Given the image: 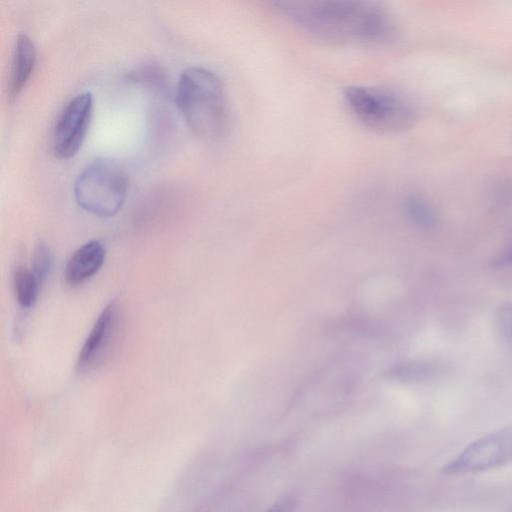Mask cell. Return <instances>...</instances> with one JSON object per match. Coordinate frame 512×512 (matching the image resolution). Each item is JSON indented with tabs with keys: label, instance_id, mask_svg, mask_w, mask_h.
I'll use <instances>...</instances> for the list:
<instances>
[{
	"label": "cell",
	"instance_id": "obj_1",
	"mask_svg": "<svg viewBox=\"0 0 512 512\" xmlns=\"http://www.w3.org/2000/svg\"><path fill=\"white\" fill-rule=\"evenodd\" d=\"M273 6L301 32L329 45L382 44L395 33L391 16L375 2L282 0Z\"/></svg>",
	"mask_w": 512,
	"mask_h": 512
},
{
	"label": "cell",
	"instance_id": "obj_2",
	"mask_svg": "<svg viewBox=\"0 0 512 512\" xmlns=\"http://www.w3.org/2000/svg\"><path fill=\"white\" fill-rule=\"evenodd\" d=\"M177 106L189 129L198 138L214 142L229 128V111L224 85L213 71L199 66L185 69L180 75Z\"/></svg>",
	"mask_w": 512,
	"mask_h": 512
},
{
	"label": "cell",
	"instance_id": "obj_3",
	"mask_svg": "<svg viewBox=\"0 0 512 512\" xmlns=\"http://www.w3.org/2000/svg\"><path fill=\"white\" fill-rule=\"evenodd\" d=\"M343 100L358 121L377 133L404 132L410 129L417 119L412 103L389 89L350 85L343 90Z\"/></svg>",
	"mask_w": 512,
	"mask_h": 512
},
{
	"label": "cell",
	"instance_id": "obj_4",
	"mask_svg": "<svg viewBox=\"0 0 512 512\" xmlns=\"http://www.w3.org/2000/svg\"><path fill=\"white\" fill-rule=\"evenodd\" d=\"M128 189V177L120 163L98 158L77 176L74 195L87 212L100 216L115 215L123 206Z\"/></svg>",
	"mask_w": 512,
	"mask_h": 512
},
{
	"label": "cell",
	"instance_id": "obj_5",
	"mask_svg": "<svg viewBox=\"0 0 512 512\" xmlns=\"http://www.w3.org/2000/svg\"><path fill=\"white\" fill-rule=\"evenodd\" d=\"M512 462V424L490 432L465 446L442 468L449 476L475 474Z\"/></svg>",
	"mask_w": 512,
	"mask_h": 512
},
{
	"label": "cell",
	"instance_id": "obj_6",
	"mask_svg": "<svg viewBox=\"0 0 512 512\" xmlns=\"http://www.w3.org/2000/svg\"><path fill=\"white\" fill-rule=\"evenodd\" d=\"M93 109L90 92L79 93L66 104L52 132L51 146L55 157L68 159L78 152L88 132Z\"/></svg>",
	"mask_w": 512,
	"mask_h": 512
},
{
	"label": "cell",
	"instance_id": "obj_7",
	"mask_svg": "<svg viewBox=\"0 0 512 512\" xmlns=\"http://www.w3.org/2000/svg\"><path fill=\"white\" fill-rule=\"evenodd\" d=\"M121 330L120 309L110 302L100 313L78 356L77 369L87 372L103 365L113 353Z\"/></svg>",
	"mask_w": 512,
	"mask_h": 512
},
{
	"label": "cell",
	"instance_id": "obj_8",
	"mask_svg": "<svg viewBox=\"0 0 512 512\" xmlns=\"http://www.w3.org/2000/svg\"><path fill=\"white\" fill-rule=\"evenodd\" d=\"M35 63L36 49L33 41L28 35L19 34L13 48L8 78L7 97L10 102L22 92L34 70Z\"/></svg>",
	"mask_w": 512,
	"mask_h": 512
},
{
	"label": "cell",
	"instance_id": "obj_9",
	"mask_svg": "<svg viewBox=\"0 0 512 512\" xmlns=\"http://www.w3.org/2000/svg\"><path fill=\"white\" fill-rule=\"evenodd\" d=\"M105 248L97 240L89 241L78 248L69 258L65 267V280L71 286L82 284L102 267Z\"/></svg>",
	"mask_w": 512,
	"mask_h": 512
},
{
	"label": "cell",
	"instance_id": "obj_10",
	"mask_svg": "<svg viewBox=\"0 0 512 512\" xmlns=\"http://www.w3.org/2000/svg\"><path fill=\"white\" fill-rule=\"evenodd\" d=\"M41 282L31 269L18 267L13 276V287L16 300L22 308L34 305Z\"/></svg>",
	"mask_w": 512,
	"mask_h": 512
},
{
	"label": "cell",
	"instance_id": "obj_11",
	"mask_svg": "<svg viewBox=\"0 0 512 512\" xmlns=\"http://www.w3.org/2000/svg\"><path fill=\"white\" fill-rule=\"evenodd\" d=\"M439 372V367L428 362H407L395 365L385 373L386 378L397 381H420Z\"/></svg>",
	"mask_w": 512,
	"mask_h": 512
},
{
	"label": "cell",
	"instance_id": "obj_12",
	"mask_svg": "<svg viewBox=\"0 0 512 512\" xmlns=\"http://www.w3.org/2000/svg\"><path fill=\"white\" fill-rule=\"evenodd\" d=\"M404 211L409 220L419 228L431 229L437 216L431 205L421 197L410 196L404 201Z\"/></svg>",
	"mask_w": 512,
	"mask_h": 512
},
{
	"label": "cell",
	"instance_id": "obj_13",
	"mask_svg": "<svg viewBox=\"0 0 512 512\" xmlns=\"http://www.w3.org/2000/svg\"><path fill=\"white\" fill-rule=\"evenodd\" d=\"M52 266V256L48 246L39 242L33 252L31 270L37 276L39 281L42 283Z\"/></svg>",
	"mask_w": 512,
	"mask_h": 512
},
{
	"label": "cell",
	"instance_id": "obj_14",
	"mask_svg": "<svg viewBox=\"0 0 512 512\" xmlns=\"http://www.w3.org/2000/svg\"><path fill=\"white\" fill-rule=\"evenodd\" d=\"M495 322L500 334L512 342V303L505 304L498 309Z\"/></svg>",
	"mask_w": 512,
	"mask_h": 512
},
{
	"label": "cell",
	"instance_id": "obj_15",
	"mask_svg": "<svg viewBox=\"0 0 512 512\" xmlns=\"http://www.w3.org/2000/svg\"><path fill=\"white\" fill-rule=\"evenodd\" d=\"M295 507L296 501L293 498H287L275 504L267 512H294Z\"/></svg>",
	"mask_w": 512,
	"mask_h": 512
},
{
	"label": "cell",
	"instance_id": "obj_16",
	"mask_svg": "<svg viewBox=\"0 0 512 512\" xmlns=\"http://www.w3.org/2000/svg\"><path fill=\"white\" fill-rule=\"evenodd\" d=\"M512 265V247L501 254L495 261V266L503 267Z\"/></svg>",
	"mask_w": 512,
	"mask_h": 512
}]
</instances>
